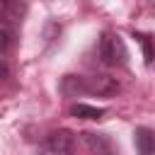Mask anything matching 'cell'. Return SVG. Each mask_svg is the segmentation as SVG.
I'll list each match as a JSON object with an SVG mask.
<instances>
[{
    "mask_svg": "<svg viewBox=\"0 0 155 155\" xmlns=\"http://www.w3.org/2000/svg\"><path fill=\"white\" fill-rule=\"evenodd\" d=\"M133 36H136V41L143 46V61H145V65H150V63H153V41H150V34L133 31Z\"/></svg>",
    "mask_w": 155,
    "mask_h": 155,
    "instance_id": "9c48e42d",
    "label": "cell"
},
{
    "mask_svg": "<svg viewBox=\"0 0 155 155\" xmlns=\"http://www.w3.org/2000/svg\"><path fill=\"white\" fill-rule=\"evenodd\" d=\"M133 143H136L138 155H153V150H155V136H153V131H150L148 126L136 128V133H133Z\"/></svg>",
    "mask_w": 155,
    "mask_h": 155,
    "instance_id": "8992f818",
    "label": "cell"
},
{
    "mask_svg": "<svg viewBox=\"0 0 155 155\" xmlns=\"http://www.w3.org/2000/svg\"><path fill=\"white\" fill-rule=\"evenodd\" d=\"M61 92L65 97H78L80 94V75H65L61 80Z\"/></svg>",
    "mask_w": 155,
    "mask_h": 155,
    "instance_id": "ba28073f",
    "label": "cell"
},
{
    "mask_svg": "<svg viewBox=\"0 0 155 155\" xmlns=\"http://www.w3.org/2000/svg\"><path fill=\"white\" fill-rule=\"evenodd\" d=\"M27 2H17V0H0V19L7 24H17L19 19H24L27 15Z\"/></svg>",
    "mask_w": 155,
    "mask_h": 155,
    "instance_id": "5b68a950",
    "label": "cell"
},
{
    "mask_svg": "<svg viewBox=\"0 0 155 155\" xmlns=\"http://www.w3.org/2000/svg\"><path fill=\"white\" fill-rule=\"evenodd\" d=\"M36 155H78L73 131H68V128L48 131V133L39 140Z\"/></svg>",
    "mask_w": 155,
    "mask_h": 155,
    "instance_id": "6da1fadb",
    "label": "cell"
},
{
    "mask_svg": "<svg viewBox=\"0 0 155 155\" xmlns=\"http://www.w3.org/2000/svg\"><path fill=\"white\" fill-rule=\"evenodd\" d=\"M119 92V80L111 75H80V94H97V97H111Z\"/></svg>",
    "mask_w": 155,
    "mask_h": 155,
    "instance_id": "3957f363",
    "label": "cell"
},
{
    "mask_svg": "<svg viewBox=\"0 0 155 155\" xmlns=\"http://www.w3.org/2000/svg\"><path fill=\"white\" fill-rule=\"evenodd\" d=\"M12 46H15V34H12V29L0 27V56L10 53V48H12Z\"/></svg>",
    "mask_w": 155,
    "mask_h": 155,
    "instance_id": "30bf717a",
    "label": "cell"
},
{
    "mask_svg": "<svg viewBox=\"0 0 155 155\" xmlns=\"http://www.w3.org/2000/svg\"><path fill=\"white\" fill-rule=\"evenodd\" d=\"M82 143L90 150V155H116L114 140L107 133H94V131H82Z\"/></svg>",
    "mask_w": 155,
    "mask_h": 155,
    "instance_id": "277c9868",
    "label": "cell"
},
{
    "mask_svg": "<svg viewBox=\"0 0 155 155\" xmlns=\"http://www.w3.org/2000/svg\"><path fill=\"white\" fill-rule=\"evenodd\" d=\"M70 114H73V116H78V119H90V121H99V119H102V116L107 114V109L78 102V104H73V107H70Z\"/></svg>",
    "mask_w": 155,
    "mask_h": 155,
    "instance_id": "52a82bcc",
    "label": "cell"
},
{
    "mask_svg": "<svg viewBox=\"0 0 155 155\" xmlns=\"http://www.w3.org/2000/svg\"><path fill=\"white\" fill-rule=\"evenodd\" d=\"M7 78H10V65L5 61H0V82H5Z\"/></svg>",
    "mask_w": 155,
    "mask_h": 155,
    "instance_id": "8fae6325",
    "label": "cell"
},
{
    "mask_svg": "<svg viewBox=\"0 0 155 155\" xmlns=\"http://www.w3.org/2000/svg\"><path fill=\"white\" fill-rule=\"evenodd\" d=\"M97 56L104 65L109 68H116V65H124L126 63V44L124 39L116 34V31H102L99 36V44H97Z\"/></svg>",
    "mask_w": 155,
    "mask_h": 155,
    "instance_id": "7a4b0ae2",
    "label": "cell"
}]
</instances>
